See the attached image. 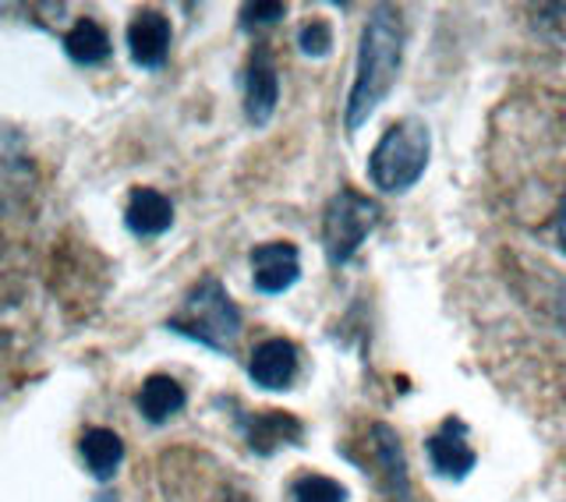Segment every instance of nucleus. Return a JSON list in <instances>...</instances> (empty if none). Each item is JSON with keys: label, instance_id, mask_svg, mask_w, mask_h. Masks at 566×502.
I'll use <instances>...</instances> for the list:
<instances>
[{"label": "nucleus", "instance_id": "12", "mask_svg": "<svg viewBox=\"0 0 566 502\" xmlns=\"http://www.w3.org/2000/svg\"><path fill=\"white\" fill-rule=\"evenodd\" d=\"M124 223H128L135 238H159V234H167L174 223V206L164 191L135 188L128 209H124Z\"/></svg>", "mask_w": 566, "mask_h": 502}, {"label": "nucleus", "instance_id": "8", "mask_svg": "<svg viewBox=\"0 0 566 502\" xmlns=\"http://www.w3.org/2000/svg\"><path fill=\"white\" fill-rule=\"evenodd\" d=\"M241 432L244 442L252 446V453L270 457L280 446H301L305 425L287 410H259V415H241Z\"/></svg>", "mask_w": 566, "mask_h": 502}, {"label": "nucleus", "instance_id": "9", "mask_svg": "<svg viewBox=\"0 0 566 502\" xmlns=\"http://www.w3.org/2000/svg\"><path fill=\"white\" fill-rule=\"evenodd\" d=\"M170 40H174V29L164 11H142L128 25V53H132V61L146 71H159L167 64Z\"/></svg>", "mask_w": 566, "mask_h": 502}, {"label": "nucleus", "instance_id": "14", "mask_svg": "<svg viewBox=\"0 0 566 502\" xmlns=\"http://www.w3.org/2000/svg\"><path fill=\"white\" fill-rule=\"evenodd\" d=\"M78 450H82L88 474H93L96 481H111L120 468V460H124V442L114 428H88L78 442Z\"/></svg>", "mask_w": 566, "mask_h": 502}, {"label": "nucleus", "instance_id": "4", "mask_svg": "<svg viewBox=\"0 0 566 502\" xmlns=\"http://www.w3.org/2000/svg\"><path fill=\"white\" fill-rule=\"evenodd\" d=\"M379 220V206L365 199L361 191L344 188L336 191L326 212H323V248L326 259L333 265H344L358 255V248L365 244V238L376 230Z\"/></svg>", "mask_w": 566, "mask_h": 502}, {"label": "nucleus", "instance_id": "18", "mask_svg": "<svg viewBox=\"0 0 566 502\" xmlns=\"http://www.w3.org/2000/svg\"><path fill=\"white\" fill-rule=\"evenodd\" d=\"M287 14L283 4H244L241 8V25L244 29H259V25H273Z\"/></svg>", "mask_w": 566, "mask_h": 502}, {"label": "nucleus", "instance_id": "2", "mask_svg": "<svg viewBox=\"0 0 566 502\" xmlns=\"http://www.w3.org/2000/svg\"><path fill=\"white\" fill-rule=\"evenodd\" d=\"M167 330L217 354H230L241 336V312L217 276H202L185 294L181 308L167 318Z\"/></svg>", "mask_w": 566, "mask_h": 502}, {"label": "nucleus", "instance_id": "15", "mask_svg": "<svg viewBox=\"0 0 566 502\" xmlns=\"http://www.w3.org/2000/svg\"><path fill=\"white\" fill-rule=\"evenodd\" d=\"M64 53L82 67L103 64L111 57V35H106V29L96 18H78V22L64 32Z\"/></svg>", "mask_w": 566, "mask_h": 502}, {"label": "nucleus", "instance_id": "13", "mask_svg": "<svg viewBox=\"0 0 566 502\" xmlns=\"http://www.w3.org/2000/svg\"><path fill=\"white\" fill-rule=\"evenodd\" d=\"M185 400H188L185 397V386L177 383V379H170V375H149V379L142 383L138 397H135L142 418L153 421V425L170 421L177 410L185 407Z\"/></svg>", "mask_w": 566, "mask_h": 502}, {"label": "nucleus", "instance_id": "7", "mask_svg": "<svg viewBox=\"0 0 566 502\" xmlns=\"http://www.w3.org/2000/svg\"><path fill=\"white\" fill-rule=\"evenodd\" d=\"M280 103V75H276V64L270 57V50H255L252 61H248V71H244V117L262 128V124H270L273 111Z\"/></svg>", "mask_w": 566, "mask_h": 502}, {"label": "nucleus", "instance_id": "17", "mask_svg": "<svg viewBox=\"0 0 566 502\" xmlns=\"http://www.w3.org/2000/svg\"><path fill=\"white\" fill-rule=\"evenodd\" d=\"M297 46L308 53V57H323V53H329V46H333V32H329V25L326 22H308L305 29L297 32Z\"/></svg>", "mask_w": 566, "mask_h": 502}, {"label": "nucleus", "instance_id": "1", "mask_svg": "<svg viewBox=\"0 0 566 502\" xmlns=\"http://www.w3.org/2000/svg\"><path fill=\"white\" fill-rule=\"evenodd\" d=\"M403 64V22L394 8H376L361 29L358 43V75H354L344 124L347 132H358L361 124L376 114V106L389 96V88L397 85Z\"/></svg>", "mask_w": 566, "mask_h": 502}, {"label": "nucleus", "instance_id": "5", "mask_svg": "<svg viewBox=\"0 0 566 502\" xmlns=\"http://www.w3.org/2000/svg\"><path fill=\"white\" fill-rule=\"evenodd\" d=\"M424 453H429L432 471L442 474V478H450V481L468 478L474 471V463H478V453L471 450V442H468V425L460 418L442 421L439 432L429 436V442H424Z\"/></svg>", "mask_w": 566, "mask_h": 502}, {"label": "nucleus", "instance_id": "19", "mask_svg": "<svg viewBox=\"0 0 566 502\" xmlns=\"http://www.w3.org/2000/svg\"><path fill=\"white\" fill-rule=\"evenodd\" d=\"M542 18H545V29H553L559 40L566 43V4H548V8H542Z\"/></svg>", "mask_w": 566, "mask_h": 502}, {"label": "nucleus", "instance_id": "3", "mask_svg": "<svg viewBox=\"0 0 566 502\" xmlns=\"http://www.w3.org/2000/svg\"><path fill=\"white\" fill-rule=\"evenodd\" d=\"M429 159H432V132L424 128V121L403 117L382 132L376 153H371L368 177L379 191L400 195L421 181Z\"/></svg>", "mask_w": 566, "mask_h": 502}, {"label": "nucleus", "instance_id": "6", "mask_svg": "<svg viewBox=\"0 0 566 502\" xmlns=\"http://www.w3.org/2000/svg\"><path fill=\"white\" fill-rule=\"evenodd\" d=\"M301 276V251L291 241H270L252 251V283L262 294L291 291Z\"/></svg>", "mask_w": 566, "mask_h": 502}, {"label": "nucleus", "instance_id": "11", "mask_svg": "<svg viewBox=\"0 0 566 502\" xmlns=\"http://www.w3.org/2000/svg\"><path fill=\"white\" fill-rule=\"evenodd\" d=\"M248 375L252 383L262 389H287L297 375V347L291 339H265L252 351V362H248Z\"/></svg>", "mask_w": 566, "mask_h": 502}, {"label": "nucleus", "instance_id": "16", "mask_svg": "<svg viewBox=\"0 0 566 502\" xmlns=\"http://www.w3.org/2000/svg\"><path fill=\"white\" fill-rule=\"evenodd\" d=\"M291 502H347V489L326 474H301L291 485Z\"/></svg>", "mask_w": 566, "mask_h": 502}, {"label": "nucleus", "instance_id": "21", "mask_svg": "<svg viewBox=\"0 0 566 502\" xmlns=\"http://www.w3.org/2000/svg\"><path fill=\"white\" fill-rule=\"evenodd\" d=\"M227 502H252V499H248V495H241V492H234V495H230Z\"/></svg>", "mask_w": 566, "mask_h": 502}, {"label": "nucleus", "instance_id": "20", "mask_svg": "<svg viewBox=\"0 0 566 502\" xmlns=\"http://www.w3.org/2000/svg\"><path fill=\"white\" fill-rule=\"evenodd\" d=\"M556 238L566 251V195H563V202H559V212H556Z\"/></svg>", "mask_w": 566, "mask_h": 502}, {"label": "nucleus", "instance_id": "10", "mask_svg": "<svg viewBox=\"0 0 566 502\" xmlns=\"http://www.w3.org/2000/svg\"><path fill=\"white\" fill-rule=\"evenodd\" d=\"M371 457H376V471H379V485L394 502H407L411 485H407V460H403V446L397 432L389 425H376L368 432Z\"/></svg>", "mask_w": 566, "mask_h": 502}]
</instances>
